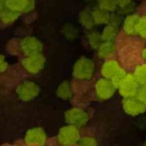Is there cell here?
Instances as JSON below:
<instances>
[{
  "label": "cell",
  "mask_w": 146,
  "mask_h": 146,
  "mask_svg": "<svg viewBox=\"0 0 146 146\" xmlns=\"http://www.w3.org/2000/svg\"><path fill=\"white\" fill-rule=\"evenodd\" d=\"M94 62L87 57H81L75 62L73 66V76L78 80L87 81L94 74Z\"/></svg>",
  "instance_id": "cell-1"
},
{
  "label": "cell",
  "mask_w": 146,
  "mask_h": 146,
  "mask_svg": "<svg viewBox=\"0 0 146 146\" xmlns=\"http://www.w3.org/2000/svg\"><path fill=\"white\" fill-rule=\"evenodd\" d=\"M40 92L39 86L32 81L21 82L16 88V94L22 102H30L34 100Z\"/></svg>",
  "instance_id": "cell-2"
},
{
  "label": "cell",
  "mask_w": 146,
  "mask_h": 146,
  "mask_svg": "<svg viewBox=\"0 0 146 146\" xmlns=\"http://www.w3.org/2000/svg\"><path fill=\"white\" fill-rule=\"evenodd\" d=\"M58 142L62 145L77 144L80 139V132L78 127L72 124H68L62 127L58 133Z\"/></svg>",
  "instance_id": "cell-3"
},
{
  "label": "cell",
  "mask_w": 146,
  "mask_h": 146,
  "mask_svg": "<svg viewBox=\"0 0 146 146\" xmlns=\"http://www.w3.org/2000/svg\"><path fill=\"white\" fill-rule=\"evenodd\" d=\"M22 66L29 74H38L45 66V57L41 53L28 55L22 60Z\"/></svg>",
  "instance_id": "cell-4"
},
{
  "label": "cell",
  "mask_w": 146,
  "mask_h": 146,
  "mask_svg": "<svg viewBox=\"0 0 146 146\" xmlns=\"http://www.w3.org/2000/svg\"><path fill=\"white\" fill-rule=\"evenodd\" d=\"M117 88H118L119 94L123 98H130V96H136L137 90L139 88V85L135 80L134 76L126 73L124 78L118 84Z\"/></svg>",
  "instance_id": "cell-5"
},
{
  "label": "cell",
  "mask_w": 146,
  "mask_h": 146,
  "mask_svg": "<svg viewBox=\"0 0 146 146\" xmlns=\"http://www.w3.org/2000/svg\"><path fill=\"white\" fill-rule=\"evenodd\" d=\"M64 118L68 124L80 127L87 124V122L89 121V114L82 108H73L65 112Z\"/></svg>",
  "instance_id": "cell-6"
},
{
  "label": "cell",
  "mask_w": 146,
  "mask_h": 146,
  "mask_svg": "<svg viewBox=\"0 0 146 146\" xmlns=\"http://www.w3.org/2000/svg\"><path fill=\"white\" fill-rule=\"evenodd\" d=\"M116 90V87L109 79H100L95 84V92L99 100H107L113 96Z\"/></svg>",
  "instance_id": "cell-7"
},
{
  "label": "cell",
  "mask_w": 146,
  "mask_h": 146,
  "mask_svg": "<svg viewBox=\"0 0 146 146\" xmlns=\"http://www.w3.org/2000/svg\"><path fill=\"white\" fill-rule=\"evenodd\" d=\"M122 108L126 114L136 116L145 112L146 104L140 102L136 96H130V98H124V100H122Z\"/></svg>",
  "instance_id": "cell-8"
},
{
  "label": "cell",
  "mask_w": 146,
  "mask_h": 146,
  "mask_svg": "<svg viewBox=\"0 0 146 146\" xmlns=\"http://www.w3.org/2000/svg\"><path fill=\"white\" fill-rule=\"evenodd\" d=\"M20 49L25 56H28V55L36 54V53H41L43 49V45L35 37L28 36L21 40Z\"/></svg>",
  "instance_id": "cell-9"
},
{
  "label": "cell",
  "mask_w": 146,
  "mask_h": 146,
  "mask_svg": "<svg viewBox=\"0 0 146 146\" xmlns=\"http://www.w3.org/2000/svg\"><path fill=\"white\" fill-rule=\"evenodd\" d=\"M46 139V133L41 127H33L28 129L24 137V140L27 145H44Z\"/></svg>",
  "instance_id": "cell-10"
},
{
  "label": "cell",
  "mask_w": 146,
  "mask_h": 146,
  "mask_svg": "<svg viewBox=\"0 0 146 146\" xmlns=\"http://www.w3.org/2000/svg\"><path fill=\"white\" fill-rule=\"evenodd\" d=\"M4 4L6 7L20 14L30 12L35 6L34 0H4Z\"/></svg>",
  "instance_id": "cell-11"
},
{
  "label": "cell",
  "mask_w": 146,
  "mask_h": 146,
  "mask_svg": "<svg viewBox=\"0 0 146 146\" xmlns=\"http://www.w3.org/2000/svg\"><path fill=\"white\" fill-rule=\"evenodd\" d=\"M121 66L115 60H107L101 67V74L103 78L112 80L121 71Z\"/></svg>",
  "instance_id": "cell-12"
},
{
  "label": "cell",
  "mask_w": 146,
  "mask_h": 146,
  "mask_svg": "<svg viewBox=\"0 0 146 146\" xmlns=\"http://www.w3.org/2000/svg\"><path fill=\"white\" fill-rule=\"evenodd\" d=\"M19 15L20 13L6 7V6H3L0 9V23H2L3 25H11L18 19Z\"/></svg>",
  "instance_id": "cell-13"
},
{
  "label": "cell",
  "mask_w": 146,
  "mask_h": 146,
  "mask_svg": "<svg viewBox=\"0 0 146 146\" xmlns=\"http://www.w3.org/2000/svg\"><path fill=\"white\" fill-rule=\"evenodd\" d=\"M140 16L136 14H128L123 21V29L124 32L128 35H136V25Z\"/></svg>",
  "instance_id": "cell-14"
},
{
  "label": "cell",
  "mask_w": 146,
  "mask_h": 146,
  "mask_svg": "<svg viewBox=\"0 0 146 146\" xmlns=\"http://www.w3.org/2000/svg\"><path fill=\"white\" fill-rule=\"evenodd\" d=\"M98 56L101 58H109L112 54H114L116 51V46L114 44V41H102L100 46L97 49Z\"/></svg>",
  "instance_id": "cell-15"
},
{
  "label": "cell",
  "mask_w": 146,
  "mask_h": 146,
  "mask_svg": "<svg viewBox=\"0 0 146 146\" xmlns=\"http://www.w3.org/2000/svg\"><path fill=\"white\" fill-rule=\"evenodd\" d=\"M91 13L95 25H104V24H108L109 22L110 13L101 8H95L93 11H91Z\"/></svg>",
  "instance_id": "cell-16"
},
{
  "label": "cell",
  "mask_w": 146,
  "mask_h": 146,
  "mask_svg": "<svg viewBox=\"0 0 146 146\" xmlns=\"http://www.w3.org/2000/svg\"><path fill=\"white\" fill-rule=\"evenodd\" d=\"M56 94L61 100H69L72 96V88L69 81H63L60 85L58 86L56 90Z\"/></svg>",
  "instance_id": "cell-17"
},
{
  "label": "cell",
  "mask_w": 146,
  "mask_h": 146,
  "mask_svg": "<svg viewBox=\"0 0 146 146\" xmlns=\"http://www.w3.org/2000/svg\"><path fill=\"white\" fill-rule=\"evenodd\" d=\"M79 22L83 27H85L86 29H88V30L93 29V27L95 26L91 11H89V10H87V9L82 10V11L80 12Z\"/></svg>",
  "instance_id": "cell-18"
},
{
  "label": "cell",
  "mask_w": 146,
  "mask_h": 146,
  "mask_svg": "<svg viewBox=\"0 0 146 146\" xmlns=\"http://www.w3.org/2000/svg\"><path fill=\"white\" fill-rule=\"evenodd\" d=\"M119 14H131L134 10L135 4L133 0H115Z\"/></svg>",
  "instance_id": "cell-19"
},
{
  "label": "cell",
  "mask_w": 146,
  "mask_h": 146,
  "mask_svg": "<svg viewBox=\"0 0 146 146\" xmlns=\"http://www.w3.org/2000/svg\"><path fill=\"white\" fill-rule=\"evenodd\" d=\"M118 34V27L107 24L106 27L102 31V41H114Z\"/></svg>",
  "instance_id": "cell-20"
},
{
  "label": "cell",
  "mask_w": 146,
  "mask_h": 146,
  "mask_svg": "<svg viewBox=\"0 0 146 146\" xmlns=\"http://www.w3.org/2000/svg\"><path fill=\"white\" fill-rule=\"evenodd\" d=\"M87 40L88 43H89L90 47L94 50H97L98 47L100 46V44L102 43V37L101 34L98 33L97 31H90L88 33L87 36Z\"/></svg>",
  "instance_id": "cell-21"
},
{
  "label": "cell",
  "mask_w": 146,
  "mask_h": 146,
  "mask_svg": "<svg viewBox=\"0 0 146 146\" xmlns=\"http://www.w3.org/2000/svg\"><path fill=\"white\" fill-rule=\"evenodd\" d=\"M135 80L139 86H143L146 84V65H140L135 69L133 74Z\"/></svg>",
  "instance_id": "cell-22"
},
{
  "label": "cell",
  "mask_w": 146,
  "mask_h": 146,
  "mask_svg": "<svg viewBox=\"0 0 146 146\" xmlns=\"http://www.w3.org/2000/svg\"><path fill=\"white\" fill-rule=\"evenodd\" d=\"M99 8L107 12H113L117 9V4L115 0H98Z\"/></svg>",
  "instance_id": "cell-23"
},
{
  "label": "cell",
  "mask_w": 146,
  "mask_h": 146,
  "mask_svg": "<svg viewBox=\"0 0 146 146\" xmlns=\"http://www.w3.org/2000/svg\"><path fill=\"white\" fill-rule=\"evenodd\" d=\"M136 34L146 39V15L139 17L136 25Z\"/></svg>",
  "instance_id": "cell-24"
},
{
  "label": "cell",
  "mask_w": 146,
  "mask_h": 146,
  "mask_svg": "<svg viewBox=\"0 0 146 146\" xmlns=\"http://www.w3.org/2000/svg\"><path fill=\"white\" fill-rule=\"evenodd\" d=\"M78 144L83 145V146H94L97 145L98 142L96 140L95 137L93 136H84V137H80L79 141H78Z\"/></svg>",
  "instance_id": "cell-25"
},
{
  "label": "cell",
  "mask_w": 146,
  "mask_h": 146,
  "mask_svg": "<svg viewBox=\"0 0 146 146\" xmlns=\"http://www.w3.org/2000/svg\"><path fill=\"white\" fill-rule=\"evenodd\" d=\"M136 96L140 102H142L143 104H146V84L143 86H139V88L137 90Z\"/></svg>",
  "instance_id": "cell-26"
},
{
  "label": "cell",
  "mask_w": 146,
  "mask_h": 146,
  "mask_svg": "<svg viewBox=\"0 0 146 146\" xmlns=\"http://www.w3.org/2000/svg\"><path fill=\"white\" fill-rule=\"evenodd\" d=\"M121 23H122V19H121L120 15H118V14H112V15H110L108 24H111V25H113V26L119 27V25H120Z\"/></svg>",
  "instance_id": "cell-27"
},
{
  "label": "cell",
  "mask_w": 146,
  "mask_h": 146,
  "mask_svg": "<svg viewBox=\"0 0 146 146\" xmlns=\"http://www.w3.org/2000/svg\"><path fill=\"white\" fill-rule=\"evenodd\" d=\"M125 75H126V72H125L123 69H121V71L119 72V73L117 74V75L115 76V77L113 78L112 80H111V81H112V83L115 85V87L117 88V86H118V84L120 83L121 80H122L123 78H124V76H125Z\"/></svg>",
  "instance_id": "cell-28"
},
{
  "label": "cell",
  "mask_w": 146,
  "mask_h": 146,
  "mask_svg": "<svg viewBox=\"0 0 146 146\" xmlns=\"http://www.w3.org/2000/svg\"><path fill=\"white\" fill-rule=\"evenodd\" d=\"M8 64L6 62V59L3 55H0V74L4 73L7 70Z\"/></svg>",
  "instance_id": "cell-29"
},
{
  "label": "cell",
  "mask_w": 146,
  "mask_h": 146,
  "mask_svg": "<svg viewBox=\"0 0 146 146\" xmlns=\"http://www.w3.org/2000/svg\"><path fill=\"white\" fill-rule=\"evenodd\" d=\"M3 6H5V4H4V0H0V9H1Z\"/></svg>",
  "instance_id": "cell-30"
},
{
  "label": "cell",
  "mask_w": 146,
  "mask_h": 146,
  "mask_svg": "<svg viewBox=\"0 0 146 146\" xmlns=\"http://www.w3.org/2000/svg\"><path fill=\"white\" fill-rule=\"evenodd\" d=\"M142 56H143V58H144L146 60V49H144L143 50V52H142Z\"/></svg>",
  "instance_id": "cell-31"
},
{
  "label": "cell",
  "mask_w": 146,
  "mask_h": 146,
  "mask_svg": "<svg viewBox=\"0 0 146 146\" xmlns=\"http://www.w3.org/2000/svg\"><path fill=\"white\" fill-rule=\"evenodd\" d=\"M145 144H146V142H145Z\"/></svg>",
  "instance_id": "cell-32"
}]
</instances>
